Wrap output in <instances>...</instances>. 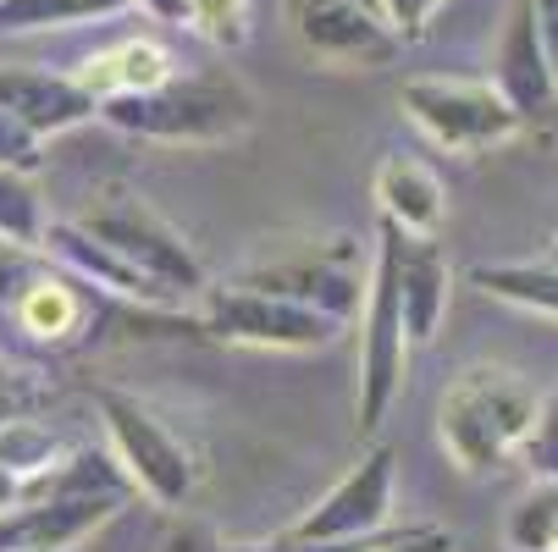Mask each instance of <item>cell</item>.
<instances>
[{
    "mask_svg": "<svg viewBox=\"0 0 558 552\" xmlns=\"http://www.w3.org/2000/svg\"><path fill=\"white\" fill-rule=\"evenodd\" d=\"M392 226V221H387ZM398 238V282H404V315H410V338L415 343H432L442 315H448V293H453V271H448V255L437 249V238L426 232H404L392 226Z\"/></svg>",
    "mask_w": 558,
    "mask_h": 552,
    "instance_id": "cell-14",
    "label": "cell"
},
{
    "mask_svg": "<svg viewBox=\"0 0 558 552\" xmlns=\"http://www.w3.org/2000/svg\"><path fill=\"white\" fill-rule=\"evenodd\" d=\"M520 464L531 469L536 481H558V392H547L542 409H536V426L520 447Z\"/></svg>",
    "mask_w": 558,
    "mask_h": 552,
    "instance_id": "cell-24",
    "label": "cell"
},
{
    "mask_svg": "<svg viewBox=\"0 0 558 552\" xmlns=\"http://www.w3.org/2000/svg\"><path fill=\"white\" fill-rule=\"evenodd\" d=\"M398 106L410 111V122L448 155H475L514 138L525 116L498 95V84H459V77H410Z\"/></svg>",
    "mask_w": 558,
    "mask_h": 552,
    "instance_id": "cell-7",
    "label": "cell"
},
{
    "mask_svg": "<svg viewBox=\"0 0 558 552\" xmlns=\"http://www.w3.org/2000/svg\"><path fill=\"white\" fill-rule=\"evenodd\" d=\"M376 210L392 226L437 238V226L448 216V194H442L437 172L421 167L415 155H387V161L376 167Z\"/></svg>",
    "mask_w": 558,
    "mask_h": 552,
    "instance_id": "cell-15",
    "label": "cell"
},
{
    "mask_svg": "<svg viewBox=\"0 0 558 552\" xmlns=\"http://www.w3.org/2000/svg\"><path fill=\"white\" fill-rule=\"evenodd\" d=\"M437 7H442V0H381V17L404 34V39H421V34L432 28Z\"/></svg>",
    "mask_w": 558,
    "mask_h": 552,
    "instance_id": "cell-27",
    "label": "cell"
},
{
    "mask_svg": "<svg viewBox=\"0 0 558 552\" xmlns=\"http://www.w3.org/2000/svg\"><path fill=\"white\" fill-rule=\"evenodd\" d=\"M100 116L117 133L149 138V144H227L238 133H250L255 100L244 84H232L221 72H194V77H167V84H155L144 95L106 100Z\"/></svg>",
    "mask_w": 558,
    "mask_h": 552,
    "instance_id": "cell-2",
    "label": "cell"
},
{
    "mask_svg": "<svg viewBox=\"0 0 558 552\" xmlns=\"http://www.w3.org/2000/svg\"><path fill=\"white\" fill-rule=\"evenodd\" d=\"M553 260H558V238H553Z\"/></svg>",
    "mask_w": 558,
    "mask_h": 552,
    "instance_id": "cell-34",
    "label": "cell"
},
{
    "mask_svg": "<svg viewBox=\"0 0 558 552\" xmlns=\"http://www.w3.org/2000/svg\"><path fill=\"white\" fill-rule=\"evenodd\" d=\"M387 519H392V447H371L288 536H304V541H365V536L387 530Z\"/></svg>",
    "mask_w": 558,
    "mask_h": 552,
    "instance_id": "cell-9",
    "label": "cell"
},
{
    "mask_svg": "<svg viewBox=\"0 0 558 552\" xmlns=\"http://www.w3.org/2000/svg\"><path fill=\"white\" fill-rule=\"evenodd\" d=\"M470 282L482 287L487 298H504V304H520V309H536V315H553L558 321V260H509V266H475Z\"/></svg>",
    "mask_w": 558,
    "mask_h": 552,
    "instance_id": "cell-18",
    "label": "cell"
},
{
    "mask_svg": "<svg viewBox=\"0 0 558 552\" xmlns=\"http://www.w3.org/2000/svg\"><path fill=\"white\" fill-rule=\"evenodd\" d=\"M536 409H542V398L525 387V376H514L504 365H470L442 392L437 431L464 476H482V469H498L504 458H514L525 447Z\"/></svg>",
    "mask_w": 558,
    "mask_h": 552,
    "instance_id": "cell-1",
    "label": "cell"
},
{
    "mask_svg": "<svg viewBox=\"0 0 558 552\" xmlns=\"http://www.w3.org/2000/svg\"><path fill=\"white\" fill-rule=\"evenodd\" d=\"M509 552H558V481H536L504 519Z\"/></svg>",
    "mask_w": 558,
    "mask_h": 552,
    "instance_id": "cell-20",
    "label": "cell"
},
{
    "mask_svg": "<svg viewBox=\"0 0 558 552\" xmlns=\"http://www.w3.org/2000/svg\"><path fill=\"white\" fill-rule=\"evenodd\" d=\"M61 458H66V442L50 426H39L28 415L0 420V464L7 469H17V476H28V481H45Z\"/></svg>",
    "mask_w": 558,
    "mask_h": 552,
    "instance_id": "cell-21",
    "label": "cell"
},
{
    "mask_svg": "<svg viewBox=\"0 0 558 552\" xmlns=\"http://www.w3.org/2000/svg\"><path fill=\"white\" fill-rule=\"evenodd\" d=\"M189 28H199L216 50H238L250 39V0H189Z\"/></svg>",
    "mask_w": 558,
    "mask_h": 552,
    "instance_id": "cell-23",
    "label": "cell"
},
{
    "mask_svg": "<svg viewBox=\"0 0 558 552\" xmlns=\"http://www.w3.org/2000/svg\"><path fill=\"white\" fill-rule=\"evenodd\" d=\"M360 552H453V536L442 525H404V530H376L360 541Z\"/></svg>",
    "mask_w": 558,
    "mask_h": 552,
    "instance_id": "cell-26",
    "label": "cell"
},
{
    "mask_svg": "<svg viewBox=\"0 0 558 552\" xmlns=\"http://www.w3.org/2000/svg\"><path fill=\"white\" fill-rule=\"evenodd\" d=\"M410 315H404V282H398V238L381 221V244L365 287V332H360V392H354V415L360 431H376L404 387L410 370Z\"/></svg>",
    "mask_w": 558,
    "mask_h": 552,
    "instance_id": "cell-3",
    "label": "cell"
},
{
    "mask_svg": "<svg viewBox=\"0 0 558 552\" xmlns=\"http://www.w3.org/2000/svg\"><path fill=\"white\" fill-rule=\"evenodd\" d=\"M338 315L310 309L299 298L250 287V282H227L210 287L205 298V332L221 343H244V348H282V354H315L338 338Z\"/></svg>",
    "mask_w": 558,
    "mask_h": 552,
    "instance_id": "cell-6",
    "label": "cell"
},
{
    "mask_svg": "<svg viewBox=\"0 0 558 552\" xmlns=\"http://www.w3.org/2000/svg\"><path fill=\"white\" fill-rule=\"evenodd\" d=\"M12 315H17V327H23L28 338L66 343L72 332H84L89 304H84V293H77L72 271H45V266H39V271H34V282L17 293Z\"/></svg>",
    "mask_w": 558,
    "mask_h": 552,
    "instance_id": "cell-17",
    "label": "cell"
},
{
    "mask_svg": "<svg viewBox=\"0 0 558 552\" xmlns=\"http://www.w3.org/2000/svg\"><path fill=\"white\" fill-rule=\"evenodd\" d=\"M0 106L17 111L45 138L100 116V100L77 84V72H45V66H0Z\"/></svg>",
    "mask_w": 558,
    "mask_h": 552,
    "instance_id": "cell-13",
    "label": "cell"
},
{
    "mask_svg": "<svg viewBox=\"0 0 558 552\" xmlns=\"http://www.w3.org/2000/svg\"><path fill=\"white\" fill-rule=\"evenodd\" d=\"M45 199L34 188V172H12L0 167V238L17 249H39L45 244Z\"/></svg>",
    "mask_w": 558,
    "mask_h": 552,
    "instance_id": "cell-22",
    "label": "cell"
},
{
    "mask_svg": "<svg viewBox=\"0 0 558 552\" xmlns=\"http://www.w3.org/2000/svg\"><path fill=\"white\" fill-rule=\"evenodd\" d=\"M172 77V56L155 45V39H122L111 50H95L84 66H77V84H84L100 106L122 100V95H144L155 84Z\"/></svg>",
    "mask_w": 558,
    "mask_h": 552,
    "instance_id": "cell-16",
    "label": "cell"
},
{
    "mask_svg": "<svg viewBox=\"0 0 558 552\" xmlns=\"http://www.w3.org/2000/svg\"><path fill=\"white\" fill-rule=\"evenodd\" d=\"M34 492H39V481H28V476H17V469L0 464V514H17Z\"/></svg>",
    "mask_w": 558,
    "mask_h": 552,
    "instance_id": "cell-29",
    "label": "cell"
},
{
    "mask_svg": "<svg viewBox=\"0 0 558 552\" xmlns=\"http://www.w3.org/2000/svg\"><path fill=\"white\" fill-rule=\"evenodd\" d=\"M95 409H100V426L111 437L117 464L128 469V481L155 508H183L194 498V458H189V447L161 420H155L138 398H128V392H117V387L95 392Z\"/></svg>",
    "mask_w": 558,
    "mask_h": 552,
    "instance_id": "cell-5",
    "label": "cell"
},
{
    "mask_svg": "<svg viewBox=\"0 0 558 552\" xmlns=\"http://www.w3.org/2000/svg\"><path fill=\"white\" fill-rule=\"evenodd\" d=\"M133 0H0V34H34V28H77L95 17H117Z\"/></svg>",
    "mask_w": 558,
    "mask_h": 552,
    "instance_id": "cell-19",
    "label": "cell"
},
{
    "mask_svg": "<svg viewBox=\"0 0 558 552\" xmlns=\"http://www.w3.org/2000/svg\"><path fill=\"white\" fill-rule=\"evenodd\" d=\"M161 552H232V547H221V536H216L210 525H199V519H178V525H167Z\"/></svg>",
    "mask_w": 558,
    "mask_h": 552,
    "instance_id": "cell-28",
    "label": "cell"
},
{
    "mask_svg": "<svg viewBox=\"0 0 558 552\" xmlns=\"http://www.w3.org/2000/svg\"><path fill=\"white\" fill-rule=\"evenodd\" d=\"M531 12H536V28L553 50V66H558V0H531Z\"/></svg>",
    "mask_w": 558,
    "mask_h": 552,
    "instance_id": "cell-31",
    "label": "cell"
},
{
    "mask_svg": "<svg viewBox=\"0 0 558 552\" xmlns=\"http://www.w3.org/2000/svg\"><path fill=\"white\" fill-rule=\"evenodd\" d=\"M360 7H376V12H381V0H360Z\"/></svg>",
    "mask_w": 558,
    "mask_h": 552,
    "instance_id": "cell-33",
    "label": "cell"
},
{
    "mask_svg": "<svg viewBox=\"0 0 558 552\" xmlns=\"http://www.w3.org/2000/svg\"><path fill=\"white\" fill-rule=\"evenodd\" d=\"M288 23L310 56L338 66H387L404 50V34L360 0H288Z\"/></svg>",
    "mask_w": 558,
    "mask_h": 552,
    "instance_id": "cell-8",
    "label": "cell"
},
{
    "mask_svg": "<svg viewBox=\"0 0 558 552\" xmlns=\"http://www.w3.org/2000/svg\"><path fill=\"white\" fill-rule=\"evenodd\" d=\"M39 255H50V260H56L61 271H72L77 282H95V287H106V293H117V298H128V304H144V309L178 304L172 287H161L155 277H144L128 255H117L106 238H95L84 221H50Z\"/></svg>",
    "mask_w": 558,
    "mask_h": 552,
    "instance_id": "cell-10",
    "label": "cell"
},
{
    "mask_svg": "<svg viewBox=\"0 0 558 552\" xmlns=\"http://www.w3.org/2000/svg\"><path fill=\"white\" fill-rule=\"evenodd\" d=\"M17 552H34V547H17Z\"/></svg>",
    "mask_w": 558,
    "mask_h": 552,
    "instance_id": "cell-35",
    "label": "cell"
},
{
    "mask_svg": "<svg viewBox=\"0 0 558 552\" xmlns=\"http://www.w3.org/2000/svg\"><path fill=\"white\" fill-rule=\"evenodd\" d=\"M0 167H12V172H39L45 167V133H34L7 106H0Z\"/></svg>",
    "mask_w": 558,
    "mask_h": 552,
    "instance_id": "cell-25",
    "label": "cell"
},
{
    "mask_svg": "<svg viewBox=\"0 0 558 552\" xmlns=\"http://www.w3.org/2000/svg\"><path fill=\"white\" fill-rule=\"evenodd\" d=\"M498 95L531 122L542 116L553 100H558V66H553V50L536 28V12L531 0H514L509 17H504V39H498V72H493Z\"/></svg>",
    "mask_w": 558,
    "mask_h": 552,
    "instance_id": "cell-12",
    "label": "cell"
},
{
    "mask_svg": "<svg viewBox=\"0 0 558 552\" xmlns=\"http://www.w3.org/2000/svg\"><path fill=\"white\" fill-rule=\"evenodd\" d=\"M28 409V387L17 381V370L0 359V420H12V415H23Z\"/></svg>",
    "mask_w": 558,
    "mask_h": 552,
    "instance_id": "cell-30",
    "label": "cell"
},
{
    "mask_svg": "<svg viewBox=\"0 0 558 552\" xmlns=\"http://www.w3.org/2000/svg\"><path fill=\"white\" fill-rule=\"evenodd\" d=\"M84 226L95 238H106L117 255H128L144 277H155L161 287H172L178 298L189 293H205V266L199 255L189 249L183 232L155 210L144 194H128V188H106L89 210H84Z\"/></svg>",
    "mask_w": 558,
    "mask_h": 552,
    "instance_id": "cell-4",
    "label": "cell"
},
{
    "mask_svg": "<svg viewBox=\"0 0 558 552\" xmlns=\"http://www.w3.org/2000/svg\"><path fill=\"white\" fill-rule=\"evenodd\" d=\"M155 23H189V0H138Z\"/></svg>",
    "mask_w": 558,
    "mask_h": 552,
    "instance_id": "cell-32",
    "label": "cell"
},
{
    "mask_svg": "<svg viewBox=\"0 0 558 552\" xmlns=\"http://www.w3.org/2000/svg\"><path fill=\"white\" fill-rule=\"evenodd\" d=\"M238 282H250V287H266V293H282V298H299V304H310V309H327V315H338V321H349L354 315V304H360V271H354V260H349V249L338 244H310V249H293L288 260H277V266H255V271H244Z\"/></svg>",
    "mask_w": 558,
    "mask_h": 552,
    "instance_id": "cell-11",
    "label": "cell"
}]
</instances>
